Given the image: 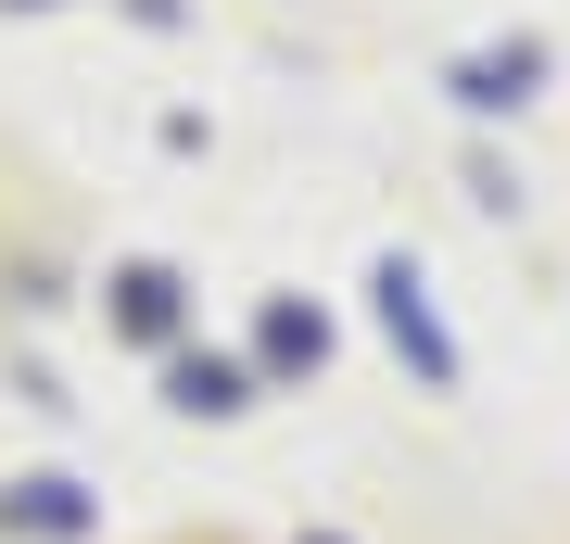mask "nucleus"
Segmentation results:
<instances>
[{
  "label": "nucleus",
  "instance_id": "1",
  "mask_svg": "<svg viewBox=\"0 0 570 544\" xmlns=\"http://www.w3.org/2000/svg\"><path fill=\"white\" fill-rule=\"evenodd\" d=\"M13 520L26 532H77L89 506H77V482H13Z\"/></svg>",
  "mask_w": 570,
  "mask_h": 544
},
{
  "label": "nucleus",
  "instance_id": "4",
  "mask_svg": "<svg viewBox=\"0 0 570 544\" xmlns=\"http://www.w3.org/2000/svg\"><path fill=\"white\" fill-rule=\"evenodd\" d=\"M317 544H330V532H317Z\"/></svg>",
  "mask_w": 570,
  "mask_h": 544
},
{
  "label": "nucleus",
  "instance_id": "3",
  "mask_svg": "<svg viewBox=\"0 0 570 544\" xmlns=\"http://www.w3.org/2000/svg\"><path fill=\"white\" fill-rule=\"evenodd\" d=\"M178 405H216L228 418V405H242V367H178Z\"/></svg>",
  "mask_w": 570,
  "mask_h": 544
},
{
  "label": "nucleus",
  "instance_id": "2",
  "mask_svg": "<svg viewBox=\"0 0 570 544\" xmlns=\"http://www.w3.org/2000/svg\"><path fill=\"white\" fill-rule=\"evenodd\" d=\"M165 317H178V279H153V266H140V279H127V329H165Z\"/></svg>",
  "mask_w": 570,
  "mask_h": 544
}]
</instances>
